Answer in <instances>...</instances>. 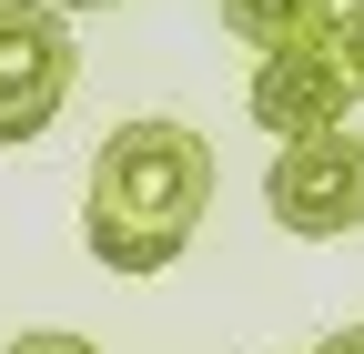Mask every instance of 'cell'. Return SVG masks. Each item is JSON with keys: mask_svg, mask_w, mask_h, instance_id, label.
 <instances>
[{"mask_svg": "<svg viewBox=\"0 0 364 354\" xmlns=\"http://www.w3.org/2000/svg\"><path fill=\"white\" fill-rule=\"evenodd\" d=\"M213 213V142L172 112L122 122L102 152H91V183H81V243L102 274H162V263L193 253Z\"/></svg>", "mask_w": 364, "mask_h": 354, "instance_id": "cell-1", "label": "cell"}, {"mask_svg": "<svg viewBox=\"0 0 364 354\" xmlns=\"http://www.w3.org/2000/svg\"><path fill=\"white\" fill-rule=\"evenodd\" d=\"M324 51L344 61V81H354V102H364V0H344V11H334V31H324Z\"/></svg>", "mask_w": 364, "mask_h": 354, "instance_id": "cell-6", "label": "cell"}, {"mask_svg": "<svg viewBox=\"0 0 364 354\" xmlns=\"http://www.w3.org/2000/svg\"><path fill=\"white\" fill-rule=\"evenodd\" d=\"M253 122L273 132V142H304V132H334L354 112V81L344 61L324 51V41H294V51H253Z\"/></svg>", "mask_w": 364, "mask_h": 354, "instance_id": "cell-4", "label": "cell"}, {"mask_svg": "<svg viewBox=\"0 0 364 354\" xmlns=\"http://www.w3.org/2000/svg\"><path fill=\"white\" fill-rule=\"evenodd\" d=\"M71 81H81L71 11H61V0H0V152L41 142V132L61 122Z\"/></svg>", "mask_w": 364, "mask_h": 354, "instance_id": "cell-2", "label": "cell"}, {"mask_svg": "<svg viewBox=\"0 0 364 354\" xmlns=\"http://www.w3.org/2000/svg\"><path fill=\"white\" fill-rule=\"evenodd\" d=\"M263 203H273V223H284L294 243H344L364 233V132H304V142L273 152L263 172Z\"/></svg>", "mask_w": 364, "mask_h": 354, "instance_id": "cell-3", "label": "cell"}, {"mask_svg": "<svg viewBox=\"0 0 364 354\" xmlns=\"http://www.w3.org/2000/svg\"><path fill=\"white\" fill-rule=\"evenodd\" d=\"M61 11H122V0H61Z\"/></svg>", "mask_w": 364, "mask_h": 354, "instance_id": "cell-9", "label": "cell"}, {"mask_svg": "<svg viewBox=\"0 0 364 354\" xmlns=\"http://www.w3.org/2000/svg\"><path fill=\"white\" fill-rule=\"evenodd\" d=\"M223 31L243 41V51H294V41H324L344 0H213Z\"/></svg>", "mask_w": 364, "mask_h": 354, "instance_id": "cell-5", "label": "cell"}, {"mask_svg": "<svg viewBox=\"0 0 364 354\" xmlns=\"http://www.w3.org/2000/svg\"><path fill=\"white\" fill-rule=\"evenodd\" d=\"M0 354H102L91 334H61V324H41V334H21V344H0Z\"/></svg>", "mask_w": 364, "mask_h": 354, "instance_id": "cell-7", "label": "cell"}, {"mask_svg": "<svg viewBox=\"0 0 364 354\" xmlns=\"http://www.w3.org/2000/svg\"><path fill=\"white\" fill-rule=\"evenodd\" d=\"M314 354H364V324H334L324 344H314Z\"/></svg>", "mask_w": 364, "mask_h": 354, "instance_id": "cell-8", "label": "cell"}]
</instances>
